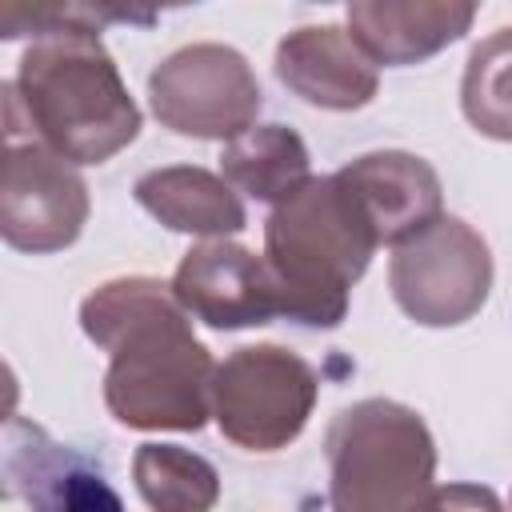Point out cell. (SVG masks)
<instances>
[{
    "label": "cell",
    "mask_w": 512,
    "mask_h": 512,
    "mask_svg": "<svg viewBox=\"0 0 512 512\" xmlns=\"http://www.w3.org/2000/svg\"><path fill=\"white\" fill-rule=\"evenodd\" d=\"M332 512H416L436 488V444L416 408L372 396L340 408L324 436Z\"/></svg>",
    "instance_id": "277c9868"
},
{
    "label": "cell",
    "mask_w": 512,
    "mask_h": 512,
    "mask_svg": "<svg viewBox=\"0 0 512 512\" xmlns=\"http://www.w3.org/2000/svg\"><path fill=\"white\" fill-rule=\"evenodd\" d=\"M4 496L28 512H124L100 464L24 416H8L4 428Z\"/></svg>",
    "instance_id": "9c48e42d"
},
{
    "label": "cell",
    "mask_w": 512,
    "mask_h": 512,
    "mask_svg": "<svg viewBox=\"0 0 512 512\" xmlns=\"http://www.w3.org/2000/svg\"><path fill=\"white\" fill-rule=\"evenodd\" d=\"M276 80L312 108L352 112L364 108L376 88V64L336 24H308L276 44Z\"/></svg>",
    "instance_id": "7c38bea8"
},
{
    "label": "cell",
    "mask_w": 512,
    "mask_h": 512,
    "mask_svg": "<svg viewBox=\"0 0 512 512\" xmlns=\"http://www.w3.org/2000/svg\"><path fill=\"white\" fill-rule=\"evenodd\" d=\"M220 176L236 192L276 208L280 200H288L296 188L312 180L308 144L288 124H256L224 144Z\"/></svg>",
    "instance_id": "9a60e30c"
},
{
    "label": "cell",
    "mask_w": 512,
    "mask_h": 512,
    "mask_svg": "<svg viewBox=\"0 0 512 512\" xmlns=\"http://www.w3.org/2000/svg\"><path fill=\"white\" fill-rule=\"evenodd\" d=\"M376 248L380 240L348 184L336 172L312 176L264 224V264L280 316L308 328H336Z\"/></svg>",
    "instance_id": "3957f363"
},
{
    "label": "cell",
    "mask_w": 512,
    "mask_h": 512,
    "mask_svg": "<svg viewBox=\"0 0 512 512\" xmlns=\"http://www.w3.org/2000/svg\"><path fill=\"white\" fill-rule=\"evenodd\" d=\"M388 288L400 312L424 328L464 324L492 292L488 240L460 216H440L420 236L392 248Z\"/></svg>",
    "instance_id": "8992f818"
},
{
    "label": "cell",
    "mask_w": 512,
    "mask_h": 512,
    "mask_svg": "<svg viewBox=\"0 0 512 512\" xmlns=\"http://www.w3.org/2000/svg\"><path fill=\"white\" fill-rule=\"evenodd\" d=\"M316 396L320 380L304 356L280 344H252L216 364L212 416L236 448L276 452L304 432Z\"/></svg>",
    "instance_id": "5b68a950"
},
{
    "label": "cell",
    "mask_w": 512,
    "mask_h": 512,
    "mask_svg": "<svg viewBox=\"0 0 512 512\" xmlns=\"http://www.w3.org/2000/svg\"><path fill=\"white\" fill-rule=\"evenodd\" d=\"M132 196L164 228L188 232V236L224 240L248 224V212H244V200L236 196V188L224 176L196 168V164L152 168L136 180Z\"/></svg>",
    "instance_id": "5bb4252c"
},
{
    "label": "cell",
    "mask_w": 512,
    "mask_h": 512,
    "mask_svg": "<svg viewBox=\"0 0 512 512\" xmlns=\"http://www.w3.org/2000/svg\"><path fill=\"white\" fill-rule=\"evenodd\" d=\"M460 108L480 136L512 144V24L472 48L460 80Z\"/></svg>",
    "instance_id": "e0dca14e"
},
{
    "label": "cell",
    "mask_w": 512,
    "mask_h": 512,
    "mask_svg": "<svg viewBox=\"0 0 512 512\" xmlns=\"http://www.w3.org/2000/svg\"><path fill=\"white\" fill-rule=\"evenodd\" d=\"M132 480L152 512H212L220 500L216 468L180 444H140Z\"/></svg>",
    "instance_id": "2e32d148"
},
{
    "label": "cell",
    "mask_w": 512,
    "mask_h": 512,
    "mask_svg": "<svg viewBox=\"0 0 512 512\" xmlns=\"http://www.w3.org/2000/svg\"><path fill=\"white\" fill-rule=\"evenodd\" d=\"M88 224V184L72 160L32 136L4 140L0 232L16 252H60Z\"/></svg>",
    "instance_id": "ba28073f"
},
{
    "label": "cell",
    "mask_w": 512,
    "mask_h": 512,
    "mask_svg": "<svg viewBox=\"0 0 512 512\" xmlns=\"http://www.w3.org/2000/svg\"><path fill=\"white\" fill-rule=\"evenodd\" d=\"M476 20L468 0H356L348 4V36L380 68H404L456 44Z\"/></svg>",
    "instance_id": "4fadbf2b"
},
{
    "label": "cell",
    "mask_w": 512,
    "mask_h": 512,
    "mask_svg": "<svg viewBox=\"0 0 512 512\" xmlns=\"http://www.w3.org/2000/svg\"><path fill=\"white\" fill-rule=\"evenodd\" d=\"M104 20H152L88 4H4L0 36L32 32L16 80L4 84V140L32 136L72 164H104L140 132L116 60L100 44Z\"/></svg>",
    "instance_id": "6da1fadb"
},
{
    "label": "cell",
    "mask_w": 512,
    "mask_h": 512,
    "mask_svg": "<svg viewBox=\"0 0 512 512\" xmlns=\"http://www.w3.org/2000/svg\"><path fill=\"white\" fill-rule=\"evenodd\" d=\"M508 508H512V496H508Z\"/></svg>",
    "instance_id": "d6986e66"
},
{
    "label": "cell",
    "mask_w": 512,
    "mask_h": 512,
    "mask_svg": "<svg viewBox=\"0 0 512 512\" xmlns=\"http://www.w3.org/2000/svg\"><path fill=\"white\" fill-rule=\"evenodd\" d=\"M416 512H504V504L484 484H436Z\"/></svg>",
    "instance_id": "ac0fdd59"
},
{
    "label": "cell",
    "mask_w": 512,
    "mask_h": 512,
    "mask_svg": "<svg viewBox=\"0 0 512 512\" xmlns=\"http://www.w3.org/2000/svg\"><path fill=\"white\" fill-rule=\"evenodd\" d=\"M172 292L188 316L212 328H256L280 316L264 256L232 240H204L184 252Z\"/></svg>",
    "instance_id": "30bf717a"
},
{
    "label": "cell",
    "mask_w": 512,
    "mask_h": 512,
    "mask_svg": "<svg viewBox=\"0 0 512 512\" xmlns=\"http://www.w3.org/2000/svg\"><path fill=\"white\" fill-rule=\"evenodd\" d=\"M84 336L108 352L104 404L124 428L196 432L212 416L216 360L192 336L172 284L120 276L80 304Z\"/></svg>",
    "instance_id": "7a4b0ae2"
},
{
    "label": "cell",
    "mask_w": 512,
    "mask_h": 512,
    "mask_svg": "<svg viewBox=\"0 0 512 512\" xmlns=\"http://www.w3.org/2000/svg\"><path fill=\"white\" fill-rule=\"evenodd\" d=\"M364 208L380 244L400 248L444 216L436 168L412 152H364L336 172Z\"/></svg>",
    "instance_id": "8fae6325"
},
{
    "label": "cell",
    "mask_w": 512,
    "mask_h": 512,
    "mask_svg": "<svg viewBox=\"0 0 512 512\" xmlns=\"http://www.w3.org/2000/svg\"><path fill=\"white\" fill-rule=\"evenodd\" d=\"M148 100L164 128L196 140H236L256 128L260 84L252 64L228 44H188L148 76Z\"/></svg>",
    "instance_id": "52a82bcc"
}]
</instances>
